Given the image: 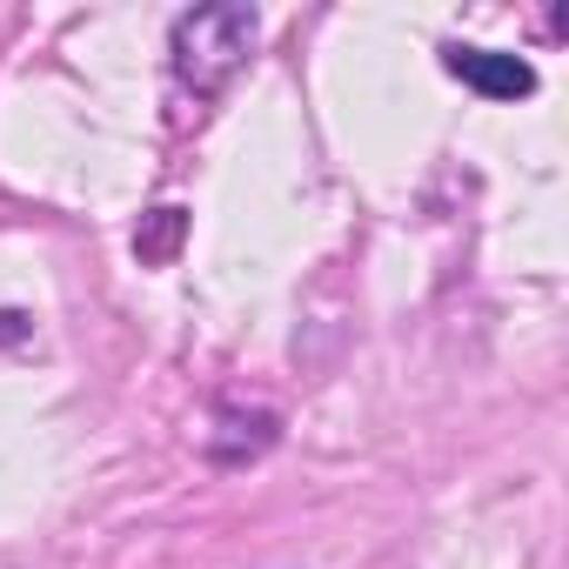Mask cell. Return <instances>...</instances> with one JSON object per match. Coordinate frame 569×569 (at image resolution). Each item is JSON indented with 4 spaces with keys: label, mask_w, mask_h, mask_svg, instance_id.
I'll return each instance as SVG.
<instances>
[{
    "label": "cell",
    "mask_w": 569,
    "mask_h": 569,
    "mask_svg": "<svg viewBox=\"0 0 569 569\" xmlns=\"http://www.w3.org/2000/svg\"><path fill=\"white\" fill-rule=\"evenodd\" d=\"M254 34H261V14L241 8V0H228V8H188V14H174V28H168V61H174L181 94L214 101V94L241 74Z\"/></svg>",
    "instance_id": "6da1fadb"
},
{
    "label": "cell",
    "mask_w": 569,
    "mask_h": 569,
    "mask_svg": "<svg viewBox=\"0 0 569 569\" xmlns=\"http://www.w3.org/2000/svg\"><path fill=\"white\" fill-rule=\"evenodd\" d=\"M174 234H181V208H154V234H134V248H141L148 261H161V254L174 248Z\"/></svg>",
    "instance_id": "3957f363"
},
{
    "label": "cell",
    "mask_w": 569,
    "mask_h": 569,
    "mask_svg": "<svg viewBox=\"0 0 569 569\" xmlns=\"http://www.w3.org/2000/svg\"><path fill=\"white\" fill-rule=\"evenodd\" d=\"M442 68H449L462 88H476L482 101H522V94H536V68H529L522 54H502V48L449 41V48H442Z\"/></svg>",
    "instance_id": "7a4b0ae2"
},
{
    "label": "cell",
    "mask_w": 569,
    "mask_h": 569,
    "mask_svg": "<svg viewBox=\"0 0 569 569\" xmlns=\"http://www.w3.org/2000/svg\"><path fill=\"white\" fill-rule=\"evenodd\" d=\"M34 336V322L21 316V309H0V349H14V342H28Z\"/></svg>",
    "instance_id": "277c9868"
}]
</instances>
